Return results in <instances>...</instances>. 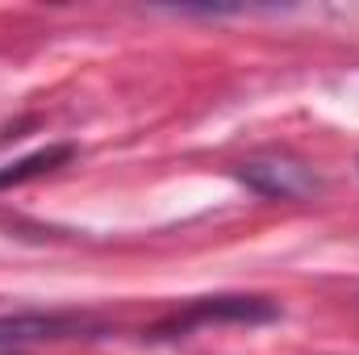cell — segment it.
<instances>
[{
  "label": "cell",
  "mask_w": 359,
  "mask_h": 355,
  "mask_svg": "<svg viewBox=\"0 0 359 355\" xmlns=\"http://www.w3.org/2000/svg\"><path fill=\"white\" fill-rule=\"evenodd\" d=\"M276 314L280 309L268 297H205V301H192L188 309H180L172 318H163L159 326H151V339H180L196 326H226V322L259 326V322H271Z\"/></svg>",
  "instance_id": "cell-1"
},
{
  "label": "cell",
  "mask_w": 359,
  "mask_h": 355,
  "mask_svg": "<svg viewBox=\"0 0 359 355\" xmlns=\"http://www.w3.org/2000/svg\"><path fill=\"white\" fill-rule=\"evenodd\" d=\"M96 330V322L80 314H4L0 318V347H21V343H55V339H76Z\"/></svg>",
  "instance_id": "cell-2"
},
{
  "label": "cell",
  "mask_w": 359,
  "mask_h": 355,
  "mask_svg": "<svg viewBox=\"0 0 359 355\" xmlns=\"http://www.w3.org/2000/svg\"><path fill=\"white\" fill-rule=\"evenodd\" d=\"M72 155H76L72 147H46V151H38V155H25V159H17V163L0 168V188H17V184H25V180L46 176V172H55V168L72 163Z\"/></svg>",
  "instance_id": "cell-4"
},
{
  "label": "cell",
  "mask_w": 359,
  "mask_h": 355,
  "mask_svg": "<svg viewBox=\"0 0 359 355\" xmlns=\"http://www.w3.org/2000/svg\"><path fill=\"white\" fill-rule=\"evenodd\" d=\"M238 176L247 180L255 192H264V196H280V201L309 196V192L318 188V180L309 176L301 163H288V159H271V163H247Z\"/></svg>",
  "instance_id": "cell-3"
}]
</instances>
